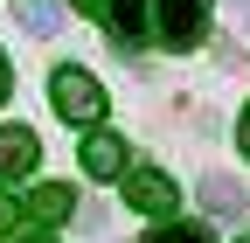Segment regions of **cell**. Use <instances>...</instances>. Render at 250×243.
Here are the masks:
<instances>
[{"label":"cell","instance_id":"15","mask_svg":"<svg viewBox=\"0 0 250 243\" xmlns=\"http://www.w3.org/2000/svg\"><path fill=\"white\" fill-rule=\"evenodd\" d=\"M28 243H56V236H28Z\"/></svg>","mask_w":250,"mask_h":243},{"label":"cell","instance_id":"4","mask_svg":"<svg viewBox=\"0 0 250 243\" xmlns=\"http://www.w3.org/2000/svg\"><path fill=\"white\" fill-rule=\"evenodd\" d=\"M125 202H132L139 216H174V208H181V188H174L160 167H132V174H125Z\"/></svg>","mask_w":250,"mask_h":243},{"label":"cell","instance_id":"12","mask_svg":"<svg viewBox=\"0 0 250 243\" xmlns=\"http://www.w3.org/2000/svg\"><path fill=\"white\" fill-rule=\"evenodd\" d=\"M236 146L250 153V104H243V118H236Z\"/></svg>","mask_w":250,"mask_h":243},{"label":"cell","instance_id":"6","mask_svg":"<svg viewBox=\"0 0 250 243\" xmlns=\"http://www.w3.org/2000/svg\"><path fill=\"white\" fill-rule=\"evenodd\" d=\"M83 174L90 181H118L125 174V139L118 132H90L83 139Z\"/></svg>","mask_w":250,"mask_h":243},{"label":"cell","instance_id":"8","mask_svg":"<svg viewBox=\"0 0 250 243\" xmlns=\"http://www.w3.org/2000/svg\"><path fill=\"white\" fill-rule=\"evenodd\" d=\"M202 208H208V216H215V223H236V216H243V208H250V195L236 188V181H229V174H208V181H202Z\"/></svg>","mask_w":250,"mask_h":243},{"label":"cell","instance_id":"13","mask_svg":"<svg viewBox=\"0 0 250 243\" xmlns=\"http://www.w3.org/2000/svg\"><path fill=\"white\" fill-rule=\"evenodd\" d=\"M7 90H14V70H7V56H0V104H7Z\"/></svg>","mask_w":250,"mask_h":243},{"label":"cell","instance_id":"3","mask_svg":"<svg viewBox=\"0 0 250 243\" xmlns=\"http://www.w3.org/2000/svg\"><path fill=\"white\" fill-rule=\"evenodd\" d=\"M153 28L167 49H195L208 35V0H153Z\"/></svg>","mask_w":250,"mask_h":243},{"label":"cell","instance_id":"10","mask_svg":"<svg viewBox=\"0 0 250 243\" xmlns=\"http://www.w3.org/2000/svg\"><path fill=\"white\" fill-rule=\"evenodd\" d=\"M21 21H28V35H56L62 7H56V0H28V7H21Z\"/></svg>","mask_w":250,"mask_h":243},{"label":"cell","instance_id":"14","mask_svg":"<svg viewBox=\"0 0 250 243\" xmlns=\"http://www.w3.org/2000/svg\"><path fill=\"white\" fill-rule=\"evenodd\" d=\"M236 7H243V28H250V0H236Z\"/></svg>","mask_w":250,"mask_h":243},{"label":"cell","instance_id":"2","mask_svg":"<svg viewBox=\"0 0 250 243\" xmlns=\"http://www.w3.org/2000/svg\"><path fill=\"white\" fill-rule=\"evenodd\" d=\"M70 7H77V14H98L118 49H139V42L153 35V0H70Z\"/></svg>","mask_w":250,"mask_h":243},{"label":"cell","instance_id":"7","mask_svg":"<svg viewBox=\"0 0 250 243\" xmlns=\"http://www.w3.org/2000/svg\"><path fill=\"white\" fill-rule=\"evenodd\" d=\"M21 216H35V223H70V216H77V188H70V181H42V188L28 195Z\"/></svg>","mask_w":250,"mask_h":243},{"label":"cell","instance_id":"5","mask_svg":"<svg viewBox=\"0 0 250 243\" xmlns=\"http://www.w3.org/2000/svg\"><path fill=\"white\" fill-rule=\"evenodd\" d=\"M42 160V139L28 125H0V181H28Z\"/></svg>","mask_w":250,"mask_h":243},{"label":"cell","instance_id":"9","mask_svg":"<svg viewBox=\"0 0 250 243\" xmlns=\"http://www.w3.org/2000/svg\"><path fill=\"white\" fill-rule=\"evenodd\" d=\"M139 243H208V229L202 223H160V229H146Z\"/></svg>","mask_w":250,"mask_h":243},{"label":"cell","instance_id":"1","mask_svg":"<svg viewBox=\"0 0 250 243\" xmlns=\"http://www.w3.org/2000/svg\"><path fill=\"white\" fill-rule=\"evenodd\" d=\"M49 104L70 118V125H98V118H104V83L90 70H77V63H62L49 77Z\"/></svg>","mask_w":250,"mask_h":243},{"label":"cell","instance_id":"11","mask_svg":"<svg viewBox=\"0 0 250 243\" xmlns=\"http://www.w3.org/2000/svg\"><path fill=\"white\" fill-rule=\"evenodd\" d=\"M14 216H21V208H14L7 195H0V236H7V229H14Z\"/></svg>","mask_w":250,"mask_h":243}]
</instances>
